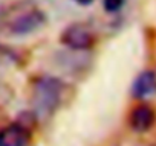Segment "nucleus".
I'll return each instance as SVG.
<instances>
[{
    "instance_id": "nucleus-2",
    "label": "nucleus",
    "mask_w": 156,
    "mask_h": 146,
    "mask_svg": "<svg viewBox=\"0 0 156 146\" xmlns=\"http://www.w3.org/2000/svg\"><path fill=\"white\" fill-rule=\"evenodd\" d=\"M60 41L72 50H89L95 46L97 37L89 26L83 23H73L61 32Z\"/></svg>"
},
{
    "instance_id": "nucleus-7",
    "label": "nucleus",
    "mask_w": 156,
    "mask_h": 146,
    "mask_svg": "<svg viewBox=\"0 0 156 146\" xmlns=\"http://www.w3.org/2000/svg\"><path fill=\"white\" fill-rule=\"evenodd\" d=\"M103 5L107 12H118L124 5V0H103Z\"/></svg>"
},
{
    "instance_id": "nucleus-4",
    "label": "nucleus",
    "mask_w": 156,
    "mask_h": 146,
    "mask_svg": "<svg viewBox=\"0 0 156 146\" xmlns=\"http://www.w3.org/2000/svg\"><path fill=\"white\" fill-rule=\"evenodd\" d=\"M156 122L154 110L147 104H139L129 114V125L136 132H147Z\"/></svg>"
},
{
    "instance_id": "nucleus-1",
    "label": "nucleus",
    "mask_w": 156,
    "mask_h": 146,
    "mask_svg": "<svg viewBox=\"0 0 156 146\" xmlns=\"http://www.w3.org/2000/svg\"><path fill=\"white\" fill-rule=\"evenodd\" d=\"M63 82L52 76L40 78L34 85V95H32V104L34 111L41 116H51L60 105L61 95H63Z\"/></svg>"
},
{
    "instance_id": "nucleus-6",
    "label": "nucleus",
    "mask_w": 156,
    "mask_h": 146,
    "mask_svg": "<svg viewBox=\"0 0 156 146\" xmlns=\"http://www.w3.org/2000/svg\"><path fill=\"white\" fill-rule=\"evenodd\" d=\"M156 90V73L151 70H144L136 76L132 84V96L135 99H145Z\"/></svg>"
},
{
    "instance_id": "nucleus-5",
    "label": "nucleus",
    "mask_w": 156,
    "mask_h": 146,
    "mask_svg": "<svg viewBox=\"0 0 156 146\" xmlns=\"http://www.w3.org/2000/svg\"><path fill=\"white\" fill-rule=\"evenodd\" d=\"M31 131L23 123H12L0 131V146H28Z\"/></svg>"
},
{
    "instance_id": "nucleus-8",
    "label": "nucleus",
    "mask_w": 156,
    "mask_h": 146,
    "mask_svg": "<svg viewBox=\"0 0 156 146\" xmlns=\"http://www.w3.org/2000/svg\"><path fill=\"white\" fill-rule=\"evenodd\" d=\"M73 2L78 5H90V3H94V0H73Z\"/></svg>"
},
{
    "instance_id": "nucleus-3",
    "label": "nucleus",
    "mask_w": 156,
    "mask_h": 146,
    "mask_svg": "<svg viewBox=\"0 0 156 146\" xmlns=\"http://www.w3.org/2000/svg\"><path fill=\"white\" fill-rule=\"evenodd\" d=\"M44 22H46L44 14L38 9H32V11H28V12L19 15L9 25V31L16 35H28V34L37 31L38 28H41Z\"/></svg>"
}]
</instances>
